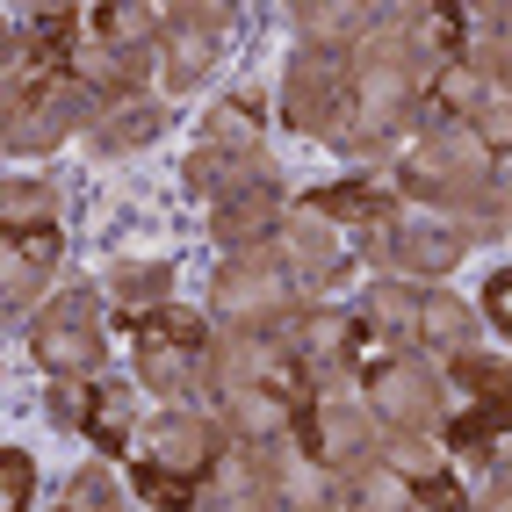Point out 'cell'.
Here are the masks:
<instances>
[{
	"label": "cell",
	"instance_id": "6da1fadb",
	"mask_svg": "<svg viewBox=\"0 0 512 512\" xmlns=\"http://www.w3.org/2000/svg\"><path fill=\"white\" fill-rule=\"evenodd\" d=\"M404 188L440 202V210H462V217H484L498 210V181H491V152L476 145V130L455 116H433L419 152L404 159Z\"/></svg>",
	"mask_w": 512,
	"mask_h": 512
},
{
	"label": "cell",
	"instance_id": "7a4b0ae2",
	"mask_svg": "<svg viewBox=\"0 0 512 512\" xmlns=\"http://www.w3.org/2000/svg\"><path fill=\"white\" fill-rule=\"evenodd\" d=\"M354 109V58L347 51H296L282 73V116L289 130H311V138H332L347 130Z\"/></svg>",
	"mask_w": 512,
	"mask_h": 512
},
{
	"label": "cell",
	"instance_id": "3957f363",
	"mask_svg": "<svg viewBox=\"0 0 512 512\" xmlns=\"http://www.w3.org/2000/svg\"><path fill=\"white\" fill-rule=\"evenodd\" d=\"M37 361L58 383H94L101 375V296L94 289H65L51 296V311L37 318Z\"/></svg>",
	"mask_w": 512,
	"mask_h": 512
},
{
	"label": "cell",
	"instance_id": "277c9868",
	"mask_svg": "<svg viewBox=\"0 0 512 512\" xmlns=\"http://www.w3.org/2000/svg\"><path fill=\"white\" fill-rule=\"evenodd\" d=\"M87 109H101V101L73 80V73H44L37 87H22L15 94V109H8V159H37V152H58L73 130L87 123Z\"/></svg>",
	"mask_w": 512,
	"mask_h": 512
},
{
	"label": "cell",
	"instance_id": "5b68a950",
	"mask_svg": "<svg viewBox=\"0 0 512 512\" xmlns=\"http://www.w3.org/2000/svg\"><path fill=\"white\" fill-rule=\"evenodd\" d=\"M210 311H217L231 332H282V325L296 318V282H289L267 253L224 260V275H217V289H210Z\"/></svg>",
	"mask_w": 512,
	"mask_h": 512
},
{
	"label": "cell",
	"instance_id": "8992f818",
	"mask_svg": "<svg viewBox=\"0 0 512 512\" xmlns=\"http://www.w3.org/2000/svg\"><path fill=\"white\" fill-rule=\"evenodd\" d=\"M412 101H419V80H412V65L354 58V109H347V130H339V145H354V152H375L383 138H397V130H404Z\"/></svg>",
	"mask_w": 512,
	"mask_h": 512
},
{
	"label": "cell",
	"instance_id": "52a82bcc",
	"mask_svg": "<svg viewBox=\"0 0 512 512\" xmlns=\"http://www.w3.org/2000/svg\"><path fill=\"white\" fill-rule=\"evenodd\" d=\"M368 412L383 419V433H433L440 426V375L419 354H383L368 368Z\"/></svg>",
	"mask_w": 512,
	"mask_h": 512
},
{
	"label": "cell",
	"instance_id": "ba28073f",
	"mask_svg": "<svg viewBox=\"0 0 512 512\" xmlns=\"http://www.w3.org/2000/svg\"><path fill=\"white\" fill-rule=\"evenodd\" d=\"M267 260H275L296 289H325V282H347V275H354V253H347V238H339V224L318 217L311 202L282 217V231H275V246H267Z\"/></svg>",
	"mask_w": 512,
	"mask_h": 512
},
{
	"label": "cell",
	"instance_id": "9c48e42d",
	"mask_svg": "<svg viewBox=\"0 0 512 512\" xmlns=\"http://www.w3.org/2000/svg\"><path fill=\"white\" fill-rule=\"evenodd\" d=\"M224 29H231L224 8H174V15H166V37L152 51L159 87L166 94H188V87L210 80V65L224 58Z\"/></svg>",
	"mask_w": 512,
	"mask_h": 512
},
{
	"label": "cell",
	"instance_id": "30bf717a",
	"mask_svg": "<svg viewBox=\"0 0 512 512\" xmlns=\"http://www.w3.org/2000/svg\"><path fill=\"white\" fill-rule=\"evenodd\" d=\"M476 246V231H455V224H440V217H397L383 231V253L404 282H440V275H455V267L469 260Z\"/></svg>",
	"mask_w": 512,
	"mask_h": 512
},
{
	"label": "cell",
	"instance_id": "8fae6325",
	"mask_svg": "<svg viewBox=\"0 0 512 512\" xmlns=\"http://www.w3.org/2000/svg\"><path fill=\"white\" fill-rule=\"evenodd\" d=\"M275 339H282V354L296 361V375H332V368H347V361H354L361 325H354V318H339V311H325V303H311V311H296Z\"/></svg>",
	"mask_w": 512,
	"mask_h": 512
},
{
	"label": "cell",
	"instance_id": "7c38bea8",
	"mask_svg": "<svg viewBox=\"0 0 512 512\" xmlns=\"http://www.w3.org/2000/svg\"><path fill=\"white\" fill-rule=\"evenodd\" d=\"M375 433H383V419L368 412V397H347V390H325L318 397V462L325 469L375 462Z\"/></svg>",
	"mask_w": 512,
	"mask_h": 512
},
{
	"label": "cell",
	"instance_id": "4fadbf2b",
	"mask_svg": "<svg viewBox=\"0 0 512 512\" xmlns=\"http://www.w3.org/2000/svg\"><path fill=\"white\" fill-rule=\"evenodd\" d=\"M282 195H275V181L267 188H246V195H231V202H217L210 210V238L231 253V260H253V253H267L275 246V231H282Z\"/></svg>",
	"mask_w": 512,
	"mask_h": 512
},
{
	"label": "cell",
	"instance_id": "5bb4252c",
	"mask_svg": "<svg viewBox=\"0 0 512 512\" xmlns=\"http://www.w3.org/2000/svg\"><path fill=\"white\" fill-rule=\"evenodd\" d=\"M260 476H267V498H275V512H332V505H339L332 469L311 462L303 448H260Z\"/></svg>",
	"mask_w": 512,
	"mask_h": 512
},
{
	"label": "cell",
	"instance_id": "9a60e30c",
	"mask_svg": "<svg viewBox=\"0 0 512 512\" xmlns=\"http://www.w3.org/2000/svg\"><path fill=\"white\" fill-rule=\"evenodd\" d=\"M289 412H296V397H282V390H217V419L238 448H282Z\"/></svg>",
	"mask_w": 512,
	"mask_h": 512
},
{
	"label": "cell",
	"instance_id": "2e32d148",
	"mask_svg": "<svg viewBox=\"0 0 512 512\" xmlns=\"http://www.w3.org/2000/svg\"><path fill=\"white\" fill-rule=\"evenodd\" d=\"M152 73V51H123V44H73V80L94 94V101H130L138 80Z\"/></svg>",
	"mask_w": 512,
	"mask_h": 512
},
{
	"label": "cell",
	"instance_id": "e0dca14e",
	"mask_svg": "<svg viewBox=\"0 0 512 512\" xmlns=\"http://www.w3.org/2000/svg\"><path fill=\"white\" fill-rule=\"evenodd\" d=\"M217 455H224V448H217V426L195 419V412H166V419L152 426V462H166L174 476H210Z\"/></svg>",
	"mask_w": 512,
	"mask_h": 512
},
{
	"label": "cell",
	"instance_id": "ac0fdd59",
	"mask_svg": "<svg viewBox=\"0 0 512 512\" xmlns=\"http://www.w3.org/2000/svg\"><path fill=\"white\" fill-rule=\"evenodd\" d=\"M58 253H65V231H29V238H8V260H0V275H8V311H29V303L51 289Z\"/></svg>",
	"mask_w": 512,
	"mask_h": 512
},
{
	"label": "cell",
	"instance_id": "d6986e66",
	"mask_svg": "<svg viewBox=\"0 0 512 512\" xmlns=\"http://www.w3.org/2000/svg\"><path fill=\"white\" fill-rule=\"evenodd\" d=\"M159 138H166V101H152V94L101 101V116H94V145L101 152H145Z\"/></svg>",
	"mask_w": 512,
	"mask_h": 512
},
{
	"label": "cell",
	"instance_id": "ffe728a7",
	"mask_svg": "<svg viewBox=\"0 0 512 512\" xmlns=\"http://www.w3.org/2000/svg\"><path fill=\"white\" fill-rule=\"evenodd\" d=\"M58 210H65V195H58L51 174H8V188H0V224H8V238L58 231Z\"/></svg>",
	"mask_w": 512,
	"mask_h": 512
},
{
	"label": "cell",
	"instance_id": "44dd1931",
	"mask_svg": "<svg viewBox=\"0 0 512 512\" xmlns=\"http://www.w3.org/2000/svg\"><path fill=\"white\" fill-rule=\"evenodd\" d=\"M188 188L231 202V195H246V188H267V166L246 159V152H217V145H202V152L188 159Z\"/></svg>",
	"mask_w": 512,
	"mask_h": 512
},
{
	"label": "cell",
	"instance_id": "7402d4cb",
	"mask_svg": "<svg viewBox=\"0 0 512 512\" xmlns=\"http://www.w3.org/2000/svg\"><path fill=\"white\" fill-rule=\"evenodd\" d=\"M339 498H347V512H412V484H404L383 455L339 476Z\"/></svg>",
	"mask_w": 512,
	"mask_h": 512
},
{
	"label": "cell",
	"instance_id": "603a6c76",
	"mask_svg": "<svg viewBox=\"0 0 512 512\" xmlns=\"http://www.w3.org/2000/svg\"><path fill=\"white\" fill-rule=\"evenodd\" d=\"M419 339L462 361V354L476 347V311H469L462 296H448V289H426V303H419Z\"/></svg>",
	"mask_w": 512,
	"mask_h": 512
},
{
	"label": "cell",
	"instance_id": "cb8c5ba5",
	"mask_svg": "<svg viewBox=\"0 0 512 512\" xmlns=\"http://www.w3.org/2000/svg\"><path fill=\"white\" fill-rule=\"evenodd\" d=\"M202 145L260 159V145H267V116H260V101H253V94H238V101H217V109H210V123H202Z\"/></svg>",
	"mask_w": 512,
	"mask_h": 512
},
{
	"label": "cell",
	"instance_id": "d4e9b609",
	"mask_svg": "<svg viewBox=\"0 0 512 512\" xmlns=\"http://www.w3.org/2000/svg\"><path fill=\"white\" fill-rule=\"evenodd\" d=\"M130 426H138V390H130V383H87V433H94V448L123 455Z\"/></svg>",
	"mask_w": 512,
	"mask_h": 512
},
{
	"label": "cell",
	"instance_id": "484cf974",
	"mask_svg": "<svg viewBox=\"0 0 512 512\" xmlns=\"http://www.w3.org/2000/svg\"><path fill=\"white\" fill-rule=\"evenodd\" d=\"M368 8H296V37H303V51H354L361 37H368Z\"/></svg>",
	"mask_w": 512,
	"mask_h": 512
},
{
	"label": "cell",
	"instance_id": "4316f807",
	"mask_svg": "<svg viewBox=\"0 0 512 512\" xmlns=\"http://www.w3.org/2000/svg\"><path fill=\"white\" fill-rule=\"evenodd\" d=\"M311 210L318 217H339V224H375V231H390L397 224V195H383V188H325V195H311Z\"/></svg>",
	"mask_w": 512,
	"mask_h": 512
},
{
	"label": "cell",
	"instance_id": "83f0119b",
	"mask_svg": "<svg viewBox=\"0 0 512 512\" xmlns=\"http://www.w3.org/2000/svg\"><path fill=\"white\" fill-rule=\"evenodd\" d=\"M195 361H202V354H188V347H166V339H138V383H145L152 397H181V390L195 383Z\"/></svg>",
	"mask_w": 512,
	"mask_h": 512
},
{
	"label": "cell",
	"instance_id": "f1b7e54d",
	"mask_svg": "<svg viewBox=\"0 0 512 512\" xmlns=\"http://www.w3.org/2000/svg\"><path fill=\"white\" fill-rule=\"evenodd\" d=\"M419 303H426V289H412V282H375L368 289V325L390 332V339H419Z\"/></svg>",
	"mask_w": 512,
	"mask_h": 512
},
{
	"label": "cell",
	"instance_id": "f546056e",
	"mask_svg": "<svg viewBox=\"0 0 512 512\" xmlns=\"http://www.w3.org/2000/svg\"><path fill=\"white\" fill-rule=\"evenodd\" d=\"M123 325L138 332V339H166V347H188V354L210 347V318L174 311V303H159V311H123Z\"/></svg>",
	"mask_w": 512,
	"mask_h": 512
},
{
	"label": "cell",
	"instance_id": "4dcf8cb0",
	"mask_svg": "<svg viewBox=\"0 0 512 512\" xmlns=\"http://www.w3.org/2000/svg\"><path fill=\"white\" fill-rule=\"evenodd\" d=\"M166 282H174L166 260H123V267H109V303H145V311H159Z\"/></svg>",
	"mask_w": 512,
	"mask_h": 512
},
{
	"label": "cell",
	"instance_id": "1f68e13d",
	"mask_svg": "<svg viewBox=\"0 0 512 512\" xmlns=\"http://www.w3.org/2000/svg\"><path fill=\"white\" fill-rule=\"evenodd\" d=\"M383 462L404 476V484H426V476L448 469V455H440L426 433H390V440H383Z\"/></svg>",
	"mask_w": 512,
	"mask_h": 512
},
{
	"label": "cell",
	"instance_id": "d6a6232c",
	"mask_svg": "<svg viewBox=\"0 0 512 512\" xmlns=\"http://www.w3.org/2000/svg\"><path fill=\"white\" fill-rule=\"evenodd\" d=\"M455 383H462V390H484L476 404H498V412H512V368H505V361L462 354V361H455Z\"/></svg>",
	"mask_w": 512,
	"mask_h": 512
},
{
	"label": "cell",
	"instance_id": "836d02e7",
	"mask_svg": "<svg viewBox=\"0 0 512 512\" xmlns=\"http://www.w3.org/2000/svg\"><path fill=\"white\" fill-rule=\"evenodd\" d=\"M65 512H123V484L101 462H87L73 476V491H65Z\"/></svg>",
	"mask_w": 512,
	"mask_h": 512
},
{
	"label": "cell",
	"instance_id": "e575fe53",
	"mask_svg": "<svg viewBox=\"0 0 512 512\" xmlns=\"http://www.w3.org/2000/svg\"><path fill=\"white\" fill-rule=\"evenodd\" d=\"M29 498H37V462L8 448L0 455V512H29Z\"/></svg>",
	"mask_w": 512,
	"mask_h": 512
},
{
	"label": "cell",
	"instance_id": "d590c367",
	"mask_svg": "<svg viewBox=\"0 0 512 512\" xmlns=\"http://www.w3.org/2000/svg\"><path fill=\"white\" fill-rule=\"evenodd\" d=\"M412 505H426V512H469V491L440 469V476H426V484H412Z\"/></svg>",
	"mask_w": 512,
	"mask_h": 512
},
{
	"label": "cell",
	"instance_id": "8d00e7d4",
	"mask_svg": "<svg viewBox=\"0 0 512 512\" xmlns=\"http://www.w3.org/2000/svg\"><path fill=\"white\" fill-rule=\"evenodd\" d=\"M484 318L512 339V267H498V275L484 282Z\"/></svg>",
	"mask_w": 512,
	"mask_h": 512
},
{
	"label": "cell",
	"instance_id": "74e56055",
	"mask_svg": "<svg viewBox=\"0 0 512 512\" xmlns=\"http://www.w3.org/2000/svg\"><path fill=\"white\" fill-rule=\"evenodd\" d=\"M491 181H498V195H512V152H498V159H491Z\"/></svg>",
	"mask_w": 512,
	"mask_h": 512
},
{
	"label": "cell",
	"instance_id": "f35d334b",
	"mask_svg": "<svg viewBox=\"0 0 512 512\" xmlns=\"http://www.w3.org/2000/svg\"><path fill=\"white\" fill-rule=\"evenodd\" d=\"M412 512H426V505H412Z\"/></svg>",
	"mask_w": 512,
	"mask_h": 512
}]
</instances>
